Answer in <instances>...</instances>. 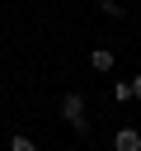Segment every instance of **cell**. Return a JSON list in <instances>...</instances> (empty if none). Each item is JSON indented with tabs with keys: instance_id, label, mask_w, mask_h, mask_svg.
I'll list each match as a JSON object with an SVG mask.
<instances>
[{
	"instance_id": "cell-1",
	"label": "cell",
	"mask_w": 141,
	"mask_h": 151,
	"mask_svg": "<svg viewBox=\"0 0 141 151\" xmlns=\"http://www.w3.org/2000/svg\"><path fill=\"white\" fill-rule=\"evenodd\" d=\"M61 118H66L75 132H85V127H89V123H85V99H80V94H66V99H61Z\"/></svg>"
},
{
	"instance_id": "cell-2",
	"label": "cell",
	"mask_w": 141,
	"mask_h": 151,
	"mask_svg": "<svg viewBox=\"0 0 141 151\" xmlns=\"http://www.w3.org/2000/svg\"><path fill=\"white\" fill-rule=\"evenodd\" d=\"M113 151H141V132H136V127H122V132L113 137Z\"/></svg>"
},
{
	"instance_id": "cell-3",
	"label": "cell",
	"mask_w": 141,
	"mask_h": 151,
	"mask_svg": "<svg viewBox=\"0 0 141 151\" xmlns=\"http://www.w3.org/2000/svg\"><path fill=\"white\" fill-rule=\"evenodd\" d=\"M89 66H94V71H113V52H108V47H94V52H89Z\"/></svg>"
},
{
	"instance_id": "cell-4",
	"label": "cell",
	"mask_w": 141,
	"mask_h": 151,
	"mask_svg": "<svg viewBox=\"0 0 141 151\" xmlns=\"http://www.w3.org/2000/svg\"><path fill=\"white\" fill-rule=\"evenodd\" d=\"M9 151H38V146H33V137H24V132H14V137H9Z\"/></svg>"
},
{
	"instance_id": "cell-5",
	"label": "cell",
	"mask_w": 141,
	"mask_h": 151,
	"mask_svg": "<svg viewBox=\"0 0 141 151\" xmlns=\"http://www.w3.org/2000/svg\"><path fill=\"white\" fill-rule=\"evenodd\" d=\"M113 99L127 104V99H132V80H118V85H113Z\"/></svg>"
},
{
	"instance_id": "cell-6",
	"label": "cell",
	"mask_w": 141,
	"mask_h": 151,
	"mask_svg": "<svg viewBox=\"0 0 141 151\" xmlns=\"http://www.w3.org/2000/svg\"><path fill=\"white\" fill-rule=\"evenodd\" d=\"M99 9H103V14H108V19H122V5H118V0H103V5H99Z\"/></svg>"
},
{
	"instance_id": "cell-7",
	"label": "cell",
	"mask_w": 141,
	"mask_h": 151,
	"mask_svg": "<svg viewBox=\"0 0 141 151\" xmlns=\"http://www.w3.org/2000/svg\"><path fill=\"white\" fill-rule=\"evenodd\" d=\"M132 94H136V99H141V76H136V80H132Z\"/></svg>"
}]
</instances>
